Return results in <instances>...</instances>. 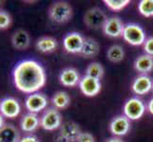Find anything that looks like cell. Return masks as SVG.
<instances>
[{
	"mask_svg": "<svg viewBox=\"0 0 153 142\" xmlns=\"http://www.w3.org/2000/svg\"><path fill=\"white\" fill-rule=\"evenodd\" d=\"M105 142H124V141H123L122 139H121V138H116V136H115V138H109L108 140H107Z\"/></svg>",
	"mask_w": 153,
	"mask_h": 142,
	"instance_id": "cell-33",
	"label": "cell"
},
{
	"mask_svg": "<svg viewBox=\"0 0 153 142\" xmlns=\"http://www.w3.org/2000/svg\"><path fill=\"white\" fill-rule=\"evenodd\" d=\"M59 81L62 85H64L66 87H73L79 85L81 79L78 71L75 68L68 67L65 68L64 70H62V72L60 73Z\"/></svg>",
	"mask_w": 153,
	"mask_h": 142,
	"instance_id": "cell-15",
	"label": "cell"
},
{
	"mask_svg": "<svg viewBox=\"0 0 153 142\" xmlns=\"http://www.w3.org/2000/svg\"><path fill=\"white\" fill-rule=\"evenodd\" d=\"M12 23L10 15L4 10H0V29H5L9 28V26Z\"/></svg>",
	"mask_w": 153,
	"mask_h": 142,
	"instance_id": "cell-27",
	"label": "cell"
},
{
	"mask_svg": "<svg viewBox=\"0 0 153 142\" xmlns=\"http://www.w3.org/2000/svg\"><path fill=\"white\" fill-rule=\"evenodd\" d=\"M124 115L129 120L140 119L146 112V105L139 98H130L123 107Z\"/></svg>",
	"mask_w": 153,
	"mask_h": 142,
	"instance_id": "cell-4",
	"label": "cell"
},
{
	"mask_svg": "<svg viewBox=\"0 0 153 142\" xmlns=\"http://www.w3.org/2000/svg\"><path fill=\"white\" fill-rule=\"evenodd\" d=\"M139 13L145 17L153 16V0H142L138 4Z\"/></svg>",
	"mask_w": 153,
	"mask_h": 142,
	"instance_id": "cell-25",
	"label": "cell"
},
{
	"mask_svg": "<svg viewBox=\"0 0 153 142\" xmlns=\"http://www.w3.org/2000/svg\"><path fill=\"white\" fill-rule=\"evenodd\" d=\"M85 38L79 32L68 33L63 40V46L67 52L72 54H80Z\"/></svg>",
	"mask_w": 153,
	"mask_h": 142,
	"instance_id": "cell-8",
	"label": "cell"
},
{
	"mask_svg": "<svg viewBox=\"0 0 153 142\" xmlns=\"http://www.w3.org/2000/svg\"><path fill=\"white\" fill-rule=\"evenodd\" d=\"M134 68L144 75L151 72L153 70V57L147 54L140 55L134 62Z\"/></svg>",
	"mask_w": 153,
	"mask_h": 142,
	"instance_id": "cell-20",
	"label": "cell"
},
{
	"mask_svg": "<svg viewBox=\"0 0 153 142\" xmlns=\"http://www.w3.org/2000/svg\"><path fill=\"white\" fill-rule=\"evenodd\" d=\"M20 135L13 124H5L0 129V142H19Z\"/></svg>",
	"mask_w": 153,
	"mask_h": 142,
	"instance_id": "cell-18",
	"label": "cell"
},
{
	"mask_svg": "<svg viewBox=\"0 0 153 142\" xmlns=\"http://www.w3.org/2000/svg\"><path fill=\"white\" fill-rule=\"evenodd\" d=\"M5 125V120H4V117L0 114V129H1L3 126Z\"/></svg>",
	"mask_w": 153,
	"mask_h": 142,
	"instance_id": "cell-34",
	"label": "cell"
},
{
	"mask_svg": "<svg viewBox=\"0 0 153 142\" xmlns=\"http://www.w3.org/2000/svg\"><path fill=\"white\" fill-rule=\"evenodd\" d=\"M86 76L91 77L97 80H101L104 76V67L100 63L94 62L89 64L86 69Z\"/></svg>",
	"mask_w": 153,
	"mask_h": 142,
	"instance_id": "cell-24",
	"label": "cell"
},
{
	"mask_svg": "<svg viewBox=\"0 0 153 142\" xmlns=\"http://www.w3.org/2000/svg\"><path fill=\"white\" fill-rule=\"evenodd\" d=\"M59 129V135L66 138L68 142H75L79 135L81 134V129L79 125L73 121L63 122Z\"/></svg>",
	"mask_w": 153,
	"mask_h": 142,
	"instance_id": "cell-14",
	"label": "cell"
},
{
	"mask_svg": "<svg viewBox=\"0 0 153 142\" xmlns=\"http://www.w3.org/2000/svg\"><path fill=\"white\" fill-rule=\"evenodd\" d=\"M147 110L151 115H153V98H151L149 103H147Z\"/></svg>",
	"mask_w": 153,
	"mask_h": 142,
	"instance_id": "cell-31",
	"label": "cell"
},
{
	"mask_svg": "<svg viewBox=\"0 0 153 142\" xmlns=\"http://www.w3.org/2000/svg\"><path fill=\"white\" fill-rule=\"evenodd\" d=\"M100 51V46L98 42L91 37L85 38L84 45L81 50V55L85 58H94L98 55Z\"/></svg>",
	"mask_w": 153,
	"mask_h": 142,
	"instance_id": "cell-21",
	"label": "cell"
},
{
	"mask_svg": "<svg viewBox=\"0 0 153 142\" xmlns=\"http://www.w3.org/2000/svg\"><path fill=\"white\" fill-rule=\"evenodd\" d=\"M76 142H95V138L91 134L87 132H81Z\"/></svg>",
	"mask_w": 153,
	"mask_h": 142,
	"instance_id": "cell-29",
	"label": "cell"
},
{
	"mask_svg": "<svg viewBox=\"0 0 153 142\" xmlns=\"http://www.w3.org/2000/svg\"><path fill=\"white\" fill-rule=\"evenodd\" d=\"M12 44L14 49L19 50L28 49L30 44L29 33L24 29H18L17 31H15L12 37Z\"/></svg>",
	"mask_w": 153,
	"mask_h": 142,
	"instance_id": "cell-17",
	"label": "cell"
},
{
	"mask_svg": "<svg viewBox=\"0 0 153 142\" xmlns=\"http://www.w3.org/2000/svg\"><path fill=\"white\" fill-rule=\"evenodd\" d=\"M49 104L48 98L42 93H33L27 97L25 101V106L30 113L37 114L47 108Z\"/></svg>",
	"mask_w": 153,
	"mask_h": 142,
	"instance_id": "cell-7",
	"label": "cell"
},
{
	"mask_svg": "<svg viewBox=\"0 0 153 142\" xmlns=\"http://www.w3.org/2000/svg\"><path fill=\"white\" fill-rule=\"evenodd\" d=\"M143 46H144V51L146 52V54L153 57V36L146 40Z\"/></svg>",
	"mask_w": 153,
	"mask_h": 142,
	"instance_id": "cell-28",
	"label": "cell"
},
{
	"mask_svg": "<svg viewBox=\"0 0 153 142\" xmlns=\"http://www.w3.org/2000/svg\"><path fill=\"white\" fill-rule=\"evenodd\" d=\"M107 20V15L99 8L89 9L84 15V22L87 25V27L92 29H103Z\"/></svg>",
	"mask_w": 153,
	"mask_h": 142,
	"instance_id": "cell-6",
	"label": "cell"
},
{
	"mask_svg": "<svg viewBox=\"0 0 153 142\" xmlns=\"http://www.w3.org/2000/svg\"><path fill=\"white\" fill-rule=\"evenodd\" d=\"M19 142H39V140L34 135H26L21 138Z\"/></svg>",
	"mask_w": 153,
	"mask_h": 142,
	"instance_id": "cell-30",
	"label": "cell"
},
{
	"mask_svg": "<svg viewBox=\"0 0 153 142\" xmlns=\"http://www.w3.org/2000/svg\"><path fill=\"white\" fill-rule=\"evenodd\" d=\"M21 106L16 99L8 97L3 99L0 102V114L4 118H14L20 114Z\"/></svg>",
	"mask_w": 153,
	"mask_h": 142,
	"instance_id": "cell-9",
	"label": "cell"
},
{
	"mask_svg": "<svg viewBox=\"0 0 153 142\" xmlns=\"http://www.w3.org/2000/svg\"><path fill=\"white\" fill-rule=\"evenodd\" d=\"M13 83L25 94L37 93L46 85L47 75L44 67L34 60L19 62L13 72Z\"/></svg>",
	"mask_w": 153,
	"mask_h": 142,
	"instance_id": "cell-1",
	"label": "cell"
},
{
	"mask_svg": "<svg viewBox=\"0 0 153 142\" xmlns=\"http://www.w3.org/2000/svg\"><path fill=\"white\" fill-rule=\"evenodd\" d=\"M153 88V81L147 75L138 76L132 82L131 89L136 95L143 96L149 93Z\"/></svg>",
	"mask_w": 153,
	"mask_h": 142,
	"instance_id": "cell-13",
	"label": "cell"
},
{
	"mask_svg": "<svg viewBox=\"0 0 153 142\" xmlns=\"http://www.w3.org/2000/svg\"><path fill=\"white\" fill-rule=\"evenodd\" d=\"M58 46V42L55 38L51 36H44L39 38L35 43V47L42 53H51L53 52Z\"/></svg>",
	"mask_w": 153,
	"mask_h": 142,
	"instance_id": "cell-19",
	"label": "cell"
},
{
	"mask_svg": "<svg viewBox=\"0 0 153 142\" xmlns=\"http://www.w3.org/2000/svg\"><path fill=\"white\" fill-rule=\"evenodd\" d=\"M122 36L126 43L134 46L144 45L146 40L144 29L137 24H128L125 26Z\"/></svg>",
	"mask_w": 153,
	"mask_h": 142,
	"instance_id": "cell-3",
	"label": "cell"
},
{
	"mask_svg": "<svg viewBox=\"0 0 153 142\" xmlns=\"http://www.w3.org/2000/svg\"><path fill=\"white\" fill-rule=\"evenodd\" d=\"M62 125V117L58 110L51 107L45 110L40 119V126L46 131H54Z\"/></svg>",
	"mask_w": 153,
	"mask_h": 142,
	"instance_id": "cell-5",
	"label": "cell"
},
{
	"mask_svg": "<svg viewBox=\"0 0 153 142\" xmlns=\"http://www.w3.org/2000/svg\"><path fill=\"white\" fill-rule=\"evenodd\" d=\"M0 3H1V2H0Z\"/></svg>",
	"mask_w": 153,
	"mask_h": 142,
	"instance_id": "cell-36",
	"label": "cell"
},
{
	"mask_svg": "<svg viewBox=\"0 0 153 142\" xmlns=\"http://www.w3.org/2000/svg\"><path fill=\"white\" fill-rule=\"evenodd\" d=\"M40 125V119L37 115L33 113H28L24 115L20 120V127L26 133H31L35 131Z\"/></svg>",
	"mask_w": 153,
	"mask_h": 142,
	"instance_id": "cell-16",
	"label": "cell"
},
{
	"mask_svg": "<svg viewBox=\"0 0 153 142\" xmlns=\"http://www.w3.org/2000/svg\"><path fill=\"white\" fill-rule=\"evenodd\" d=\"M104 3L113 12H120L128 6L130 1L129 0H104Z\"/></svg>",
	"mask_w": 153,
	"mask_h": 142,
	"instance_id": "cell-26",
	"label": "cell"
},
{
	"mask_svg": "<svg viewBox=\"0 0 153 142\" xmlns=\"http://www.w3.org/2000/svg\"><path fill=\"white\" fill-rule=\"evenodd\" d=\"M107 57L110 62L114 63V64L122 62L125 57L124 49L119 45H113L108 49Z\"/></svg>",
	"mask_w": 153,
	"mask_h": 142,
	"instance_id": "cell-23",
	"label": "cell"
},
{
	"mask_svg": "<svg viewBox=\"0 0 153 142\" xmlns=\"http://www.w3.org/2000/svg\"><path fill=\"white\" fill-rule=\"evenodd\" d=\"M152 90H153V88H152Z\"/></svg>",
	"mask_w": 153,
	"mask_h": 142,
	"instance_id": "cell-35",
	"label": "cell"
},
{
	"mask_svg": "<svg viewBox=\"0 0 153 142\" xmlns=\"http://www.w3.org/2000/svg\"><path fill=\"white\" fill-rule=\"evenodd\" d=\"M124 29L125 25L123 21L118 16H112L110 18H108L107 22H105L103 28V32L108 37L117 38L122 36Z\"/></svg>",
	"mask_w": 153,
	"mask_h": 142,
	"instance_id": "cell-11",
	"label": "cell"
},
{
	"mask_svg": "<svg viewBox=\"0 0 153 142\" xmlns=\"http://www.w3.org/2000/svg\"><path fill=\"white\" fill-rule=\"evenodd\" d=\"M130 130V120L126 116H117L109 124V131L115 136L126 135Z\"/></svg>",
	"mask_w": 153,
	"mask_h": 142,
	"instance_id": "cell-12",
	"label": "cell"
},
{
	"mask_svg": "<svg viewBox=\"0 0 153 142\" xmlns=\"http://www.w3.org/2000/svg\"><path fill=\"white\" fill-rule=\"evenodd\" d=\"M73 14L72 8L65 1H57L49 9V17L52 22L57 24H64L68 22Z\"/></svg>",
	"mask_w": 153,
	"mask_h": 142,
	"instance_id": "cell-2",
	"label": "cell"
},
{
	"mask_svg": "<svg viewBox=\"0 0 153 142\" xmlns=\"http://www.w3.org/2000/svg\"><path fill=\"white\" fill-rule=\"evenodd\" d=\"M51 102L54 108L58 109H65L71 104V97L65 91H58L51 98Z\"/></svg>",
	"mask_w": 153,
	"mask_h": 142,
	"instance_id": "cell-22",
	"label": "cell"
},
{
	"mask_svg": "<svg viewBox=\"0 0 153 142\" xmlns=\"http://www.w3.org/2000/svg\"><path fill=\"white\" fill-rule=\"evenodd\" d=\"M81 92L87 97H95L100 93L102 85L99 80L88 76H84L79 82Z\"/></svg>",
	"mask_w": 153,
	"mask_h": 142,
	"instance_id": "cell-10",
	"label": "cell"
},
{
	"mask_svg": "<svg viewBox=\"0 0 153 142\" xmlns=\"http://www.w3.org/2000/svg\"><path fill=\"white\" fill-rule=\"evenodd\" d=\"M54 142H68L66 138H64L63 136H61L60 135H57V138H55Z\"/></svg>",
	"mask_w": 153,
	"mask_h": 142,
	"instance_id": "cell-32",
	"label": "cell"
}]
</instances>
